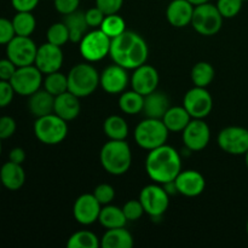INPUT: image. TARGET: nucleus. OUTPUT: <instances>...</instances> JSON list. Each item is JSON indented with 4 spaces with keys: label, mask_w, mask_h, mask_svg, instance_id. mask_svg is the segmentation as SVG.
Returning a JSON list of instances; mask_svg holds the SVG:
<instances>
[{
    "label": "nucleus",
    "mask_w": 248,
    "mask_h": 248,
    "mask_svg": "<svg viewBox=\"0 0 248 248\" xmlns=\"http://www.w3.org/2000/svg\"><path fill=\"white\" fill-rule=\"evenodd\" d=\"M109 56L115 64L133 70L147 63L149 47L140 34L125 31L111 39Z\"/></svg>",
    "instance_id": "nucleus-1"
},
{
    "label": "nucleus",
    "mask_w": 248,
    "mask_h": 248,
    "mask_svg": "<svg viewBox=\"0 0 248 248\" xmlns=\"http://www.w3.org/2000/svg\"><path fill=\"white\" fill-rule=\"evenodd\" d=\"M145 171L152 181L161 186L174 181L182 171L181 155L167 144L149 150L145 159Z\"/></svg>",
    "instance_id": "nucleus-2"
},
{
    "label": "nucleus",
    "mask_w": 248,
    "mask_h": 248,
    "mask_svg": "<svg viewBox=\"0 0 248 248\" xmlns=\"http://www.w3.org/2000/svg\"><path fill=\"white\" fill-rule=\"evenodd\" d=\"M102 167L113 176H123L132 164V152L127 142L109 140L99 153Z\"/></svg>",
    "instance_id": "nucleus-3"
},
{
    "label": "nucleus",
    "mask_w": 248,
    "mask_h": 248,
    "mask_svg": "<svg viewBox=\"0 0 248 248\" xmlns=\"http://www.w3.org/2000/svg\"><path fill=\"white\" fill-rule=\"evenodd\" d=\"M68 91L79 98L93 93L99 86V74L89 63H79L68 73Z\"/></svg>",
    "instance_id": "nucleus-4"
},
{
    "label": "nucleus",
    "mask_w": 248,
    "mask_h": 248,
    "mask_svg": "<svg viewBox=\"0 0 248 248\" xmlns=\"http://www.w3.org/2000/svg\"><path fill=\"white\" fill-rule=\"evenodd\" d=\"M170 131L161 119L145 118L135 128V140L142 149L153 150L166 144Z\"/></svg>",
    "instance_id": "nucleus-5"
},
{
    "label": "nucleus",
    "mask_w": 248,
    "mask_h": 248,
    "mask_svg": "<svg viewBox=\"0 0 248 248\" xmlns=\"http://www.w3.org/2000/svg\"><path fill=\"white\" fill-rule=\"evenodd\" d=\"M33 131L39 142L46 145H56L62 143L68 135L67 121L55 113L36 118Z\"/></svg>",
    "instance_id": "nucleus-6"
},
{
    "label": "nucleus",
    "mask_w": 248,
    "mask_h": 248,
    "mask_svg": "<svg viewBox=\"0 0 248 248\" xmlns=\"http://www.w3.org/2000/svg\"><path fill=\"white\" fill-rule=\"evenodd\" d=\"M223 19L224 17L220 15L217 6L208 1L194 7L191 26L200 35L212 36L222 29Z\"/></svg>",
    "instance_id": "nucleus-7"
},
{
    "label": "nucleus",
    "mask_w": 248,
    "mask_h": 248,
    "mask_svg": "<svg viewBox=\"0 0 248 248\" xmlns=\"http://www.w3.org/2000/svg\"><path fill=\"white\" fill-rule=\"evenodd\" d=\"M79 45L80 55L87 62H99L109 55L111 39L101 29L87 31Z\"/></svg>",
    "instance_id": "nucleus-8"
},
{
    "label": "nucleus",
    "mask_w": 248,
    "mask_h": 248,
    "mask_svg": "<svg viewBox=\"0 0 248 248\" xmlns=\"http://www.w3.org/2000/svg\"><path fill=\"white\" fill-rule=\"evenodd\" d=\"M140 201L144 208V212L154 219L161 217L167 211L170 195L161 184H149L140 190Z\"/></svg>",
    "instance_id": "nucleus-9"
},
{
    "label": "nucleus",
    "mask_w": 248,
    "mask_h": 248,
    "mask_svg": "<svg viewBox=\"0 0 248 248\" xmlns=\"http://www.w3.org/2000/svg\"><path fill=\"white\" fill-rule=\"evenodd\" d=\"M43 81V73L36 68L35 64L17 67L14 77L10 80L15 92L24 97H29L40 90Z\"/></svg>",
    "instance_id": "nucleus-10"
},
{
    "label": "nucleus",
    "mask_w": 248,
    "mask_h": 248,
    "mask_svg": "<svg viewBox=\"0 0 248 248\" xmlns=\"http://www.w3.org/2000/svg\"><path fill=\"white\" fill-rule=\"evenodd\" d=\"M218 147L230 155H245L248 150V130L241 126H228L217 137Z\"/></svg>",
    "instance_id": "nucleus-11"
},
{
    "label": "nucleus",
    "mask_w": 248,
    "mask_h": 248,
    "mask_svg": "<svg viewBox=\"0 0 248 248\" xmlns=\"http://www.w3.org/2000/svg\"><path fill=\"white\" fill-rule=\"evenodd\" d=\"M38 46L31 36L16 35L6 45V57L15 63L16 67L34 64Z\"/></svg>",
    "instance_id": "nucleus-12"
},
{
    "label": "nucleus",
    "mask_w": 248,
    "mask_h": 248,
    "mask_svg": "<svg viewBox=\"0 0 248 248\" xmlns=\"http://www.w3.org/2000/svg\"><path fill=\"white\" fill-rule=\"evenodd\" d=\"M183 107L193 119H205L212 111V96L206 87L195 86L184 96Z\"/></svg>",
    "instance_id": "nucleus-13"
},
{
    "label": "nucleus",
    "mask_w": 248,
    "mask_h": 248,
    "mask_svg": "<svg viewBox=\"0 0 248 248\" xmlns=\"http://www.w3.org/2000/svg\"><path fill=\"white\" fill-rule=\"evenodd\" d=\"M211 140L210 126L203 119H191L183 130V143L189 152H200L208 145Z\"/></svg>",
    "instance_id": "nucleus-14"
},
{
    "label": "nucleus",
    "mask_w": 248,
    "mask_h": 248,
    "mask_svg": "<svg viewBox=\"0 0 248 248\" xmlns=\"http://www.w3.org/2000/svg\"><path fill=\"white\" fill-rule=\"evenodd\" d=\"M102 205L93 194H82L75 200L73 206V216L81 225H91L99 218Z\"/></svg>",
    "instance_id": "nucleus-15"
},
{
    "label": "nucleus",
    "mask_w": 248,
    "mask_h": 248,
    "mask_svg": "<svg viewBox=\"0 0 248 248\" xmlns=\"http://www.w3.org/2000/svg\"><path fill=\"white\" fill-rule=\"evenodd\" d=\"M34 64L43 74L58 72L63 64V52L61 46L53 45L48 41L39 46Z\"/></svg>",
    "instance_id": "nucleus-16"
},
{
    "label": "nucleus",
    "mask_w": 248,
    "mask_h": 248,
    "mask_svg": "<svg viewBox=\"0 0 248 248\" xmlns=\"http://www.w3.org/2000/svg\"><path fill=\"white\" fill-rule=\"evenodd\" d=\"M128 81L130 78L127 69L115 63L107 67L102 74H99V86L109 94L123 93L127 87Z\"/></svg>",
    "instance_id": "nucleus-17"
},
{
    "label": "nucleus",
    "mask_w": 248,
    "mask_h": 248,
    "mask_svg": "<svg viewBox=\"0 0 248 248\" xmlns=\"http://www.w3.org/2000/svg\"><path fill=\"white\" fill-rule=\"evenodd\" d=\"M159 81L160 78L157 70L147 63L133 69V74L130 79L132 90L143 96L154 92L157 89Z\"/></svg>",
    "instance_id": "nucleus-18"
},
{
    "label": "nucleus",
    "mask_w": 248,
    "mask_h": 248,
    "mask_svg": "<svg viewBox=\"0 0 248 248\" xmlns=\"http://www.w3.org/2000/svg\"><path fill=\"white\" fill-rule=\"evenodd\" d=\"M177 193L186 198H196L205 190V177L196 170H186L179 172L174 179Z\"/></svg>",
    "instance_id": "nucleus-19"
},
{
    "label": "nucleus",
    "mask_w": 248,
    "mask_h": 248,
    "mask_svg": "<svg viewBox=\"0 0 248 248\" xmlns=\"http://www.w3.org/2000/svg\"><path fill=\"white\" fill-rule=\"evenodd\" d=\"M194 5L188 0H172L166 9V18L174 28H184L191 24Z\"/></svg>",
    "instance_id": "nucleus-20"
},
{
    "label": "nucleus",
    "mask_w": 248,
    "mask_h": 248,
    "mask_svg": "<svg viewBox=\"0 0 248 248\" xmlns=\"http://www.w3.org/2000/svg\"><path fill=\"white\" fill-rule=\"evenodd\" d=\"M79 97L73 94L72 92L65 91L63 93L55 97V107H53V113L62 118L63 120L72 121L78 118L80 114V101Z\"/></svg>",
    "instance_id": "nucleus-21"
},
{
    "label": "nucleus",
    "mask_w": 248,
    "mask_h": 248,
    "mask_svg": "<svg viewBox=\"0 0 248 248\" xmlns=\"http://www.w3.org/2000/svg\"><path fill=\"white\" fill-rule=\"evenodd\" d=\"M0 182L7 190H19L26 182V172L22 165L16 162L7 161L0 167Z\"/></svg>",
    "instance_id": "nucleus-22"
},
{
    "label": "nucleus",
    "mask_w": 248,
    "mask_h": 248,
    "mask_svg": "<svg viewBox=\"0 0 248 248\" xmlns=\"http://www.w3.org/2000/svg\"><path fill=\"white\" fill-rule=\"evenodd\" d=\"M170 108V99L166 93L155 90L152 93L144 96V106L142 113L145 118L161 119Z\"/></svg>",
    "instance_id": "nucleus-23"
},
{
    "label": "nucleus",
    "mask_w": 248,
    "mask_h": 248,
    "mask_svg": "<svg viewBox=\"0 0 248 248\" xmlns=\"http://www.w3.org/2000/svg\"><path fill=\"white\" fill-rule=\"evenodd\" d=\"M53 107H55V96H52L45 89L38 90L29 96L28 109L31 115L35 118L53 113Z\"/></svg>",
    "instance_id": "nucleus-24"
},
{
    "label": "nucleus",
    "mask_w": 248,
    "mask_h": 248,
    "mask_svg": "<svg viewBox=\"0 0 248 248\" xmlns=\"http://www.w3.org/2000/svg\"><path fill=\"white\" fill-rule=\"evenodd\" d=\"M132 246L133 237L125 227L107 229L101 239L102 248H131Z\"/></svg>",
    "instance_id": "nucleus-25"
},
{
    "label": "nucleus",
    "mask_w": 248,
    "mask_h": 248,
    "mask_svg": "<svg viewBox=\"0 0 248 248\" xmlns=\"http://www.w3.org/2000/svg\"><path fill=\"white\" fill-rule=\"evenodd\" d=\"M191 119L193 118L189 115V113L183 106H177L170 107L169 110L162 118V121H164L165 126L170 132H183V130L188 126Z\"/></svg>",
    "instance_id": "nucleus-26"
},
{
    "label": "nucleus",
    "mask_w": 248,
    "mask_h": 248,
    "mask_svg": "<svg viewBox=\"0 0 248 248\" xmlns=\"http://www.w3.org/2000/svg\"><path fill=\"white\" fill-rule=\"evenodd\" d=\"M63 22H64L68 31H69L70 41L72 43H80L85 34L87 33V28H89L86 17H85V12L77 10V11L72 12V14L65 15Z\"/></svg>",
    "instance_id": "nucleus-27"
},
{
    "label": "nucleus",
    "mask_w": 248,
    "mask_h": 248,
    "mask_svg": "<svg viewBox=\"0 0 248 248\" xmlns=\"http://www.w3.org/2000/svg\"><path fill=\"white\" fill-rule=\"evenodd\" d=\"M98 222L106 229H114V228L125 227L128 220L125 217V213H124L123 208L109 203V205H106L102 207L101 213H99Z\"/></svg>",
    "instance_id": "nucleus-28"
},
{
    "label": "nucleus",
    "mask_w": 248,
    "mask_h": 248,
    "mask_svg": "<svg viewBox=\"0 0 248 248\" xmlns=\"http://www.w3.org/2000/svg\"><path fill=\"white\" fill-rule=\"evenodd\" d=\"M104 135L109 140H124L128 136V125L120 115H110L103 123Z\"/></svg>",
    "instance_id": "nucleus-29"
},
{
    "label": "nucleus",
    "mask_w": 248,
    "mask_h": 248,
    "mask_svg": "<svg viewBox=\"0 0 248 248\" xmlns=\"http://www.w3.org/2000/svg\"><path fill=\"white\" fill-rule=\"evenodd\" d=\"M144 106V96L135 90L132 91H124L119 98V108L123 113L127 115H136L142 113Z\"/></svg>",
    "instance_id": "nucleus-30"
},
{
    "label": "nucleus",
    "mask_w": 248,
    "mask_h": 248,
    "mask_svg": "<svg viewBox=\"0 0 248 248\" xmlns=\"http://www.w3.org/2000/svg\"><path fill=\"white\" fill-rule=\"evenodd\" d=\"M11 21L16 35L31 36L35 31L36 19L31 12H16Z\"/></svg>",
    "instance_id": "nucleus-31"
},
{
    "label": "nucleus",
    "mask_w": 248,
    "mask_h": 248,
    "mask_svg": "<svg viewBox=\"0 0 248 248\" xmlns=\"http://www.w3.org/2000/svg\"><path fill=\"white\" fill-rule=\"evenodd\" d=\"M68 248H98L101 240L94 232L89 230H80L74 232L67 241Z\"/></svg>",
    "instance_id": "nucleus-32"
},
{
    "label": "nucleus",
    "mask_w": 248,
    "mask_h": 248,
    "mask_svg": "<svg viewBox=\"0 0 248 248\" xmlns=\"http://www.w3.org/2000/svg\"><path fill=\"white\" fill-rule=\"evenodd\" d=\"M191 80L199 87H207L215 79V68L208 62H199L191 69Z\"/></svg>",
    "instance_id": "nucleus-33"
},
{
    "label": "nucleus",
    "mask_w": 248,
    "mask_h": 248,
    "mask_svg": "<svg viewBox=\"0 0 248 248\" xmlns=\"http://www.w3.org/2000/svg\"><path fill=\"white\" fill-rule=\"evenodd\" d=\"M44 89L50 92L52 96H58L63 92L68 91V78L60 70L55 73L46 74V78L43 81Z\"/></svg>",
    "instance_id": "nucleus-34"
},
{
    "label": "nucleus",
    "mask_w": 248,
    "mask_h": 248,
    "mask_svg": "<svg viewBox=\"0 0 248 248\" xmlns=\"http://www.w3.org/2000/svg\"><path fill=\"white\" fill-rule=\"evenodd\" d=\"M99 29H101L103 33H106L109 38L114 39L126 31V22L125 19L121 16H119L118 14L107 15V16L104 17Z\"/></svg>",
    "instance_id": "nucleus-35"
},
{
    "label": "nucleus",
    "mask_w": 248,
    "mask_h": 248,
    "mask_svg": "<svg viewBox=\"0 0 248 248\" xmlns=\"http://www.w3.org/2000/svg\"><path fill=\"white\" fill-rule=\"evenodd\" d=\"M46 39H47L48 43L61 46V47L65 45L68 41H70L69 31H68L64 22H57V23L51 24L46 31Z\"/></svg>",
    "instance_id": "nucleus-36"
},
{
    "label": "nucleus",
    "mask_w": 248,
    "mask_h": 248,
    "mask_svg": "<svg viewBox=\"0 0 248 248\" xmlns=\"http://www.w3.org/2000/svg\"><path fill=\"white\" fill-rule=\"evenodd\" d=\"M244 0H217V9L224 18H234L240 14Z\"/></svg>",
    "instance_id": "nucleus-37"
},
{
    "label": "nucleus",
    "mask_w": 248,
    "mask_h": 248,
    "mask_svg": "<svg viewBox=\"0 0 248 248\" xmlns=\"http://www.w3.org/2000/svg\"><path fill=\"white\" fill-rule=\"evenodd\" d=\"M94 198L98 200V202L101 203L102 206L109 205V203L113 202L114 198H115V190H114L113 186L110 184H99L94 188L93 193Z\"/></svg>",
    "instance_id": "nucleus-38"
},
{
    "label": "nucleus",
    "mask_w": 248,
    "mask_h": 248,
    "mask_svg": "<svg viewBox=\"0 0 248 248\" xmlns=\"http://www.w3.org/2000/svg\"><path fill=\"white\" fill-rule=\"evenodd\" d=\"M123 211L125 213V217L127 218L128 222H135L142 218L144 215V208L140 203V199L138 200H130L123 206Z\"/></svg>",
    "instance_id": "nucleus-39"
},
{
    "label": "nucleus",
    "mask_w": 248,
    "mask_h": 248,
    "mask_svg": "<svg viewBox=\"0 0 248 248\" xmlns=\"http://www.w3.org/2000/svg\"><path fill=\"white\" fill-rule=\"evenodd\" d=\"M17 124L14 118L11 116H0V140H7L12 137L16 132Z\"/></svg>",
    "instance_id": "nucleus-40"
},
{
    "label": "nucleus",
    "mask_w": 248,
    "mask_h": 248,
    "mask_svg": "<svg viewBox=\"0 0 248 248\" xmlns=\"http://www.w3.org/2000/svg\"><path fill=\"white\" fill-rule=\"evenodd\" d=\"M16 36L14 24L10 19L0 17V45H7Z\"/></svg>",
    "instance_id": "nucleus-41"
},
{
    "label": "nucleus",
    "mask_w": 248,
    "mask_h": 248,
    "mask_svg": "<svg viewBox=\"0 0 248 248\" xmlns=\"http://www.w3.org/2000/svg\"><path fill=\"white\" fill-rule=\"evenodd\" d=\"M16 94L11 82L6 80H0V108H6L10 106Z\"/></svg>",
    "instance_id": "nucleus-42"
},
{
    "label": "nucleus",
    "mask_w": 248,
    "mask_h": 248,
    "mask_svg": "<svg viewBox=\"0 0 248 248\" xmlns=\"http://www.w3.org/2000/svg\"><path fill=\"white\" fill-rule=\"evenodd\" d=\"M124 5V0H96V6L104 12V15L118 14Z\"/></svg>",
    "instance_id": "nucleus-43"
},
{
    "label": "nucleus",
    "mask_w": 248,
    "mask_h": 248,
    "mask_svg": "<svg viewBox=\"0 0 248 248\" xmlns=\"http://www.w3.org/2000/svg\"><path fill=\"white\" fill-rule=\"evenodd\" d=\"M85 17H86V22L89 27H91V28H99L106 15H104V12L101 9L94 6L85 12Z\"/></svg>",
    "instance_id": "nucleus-44"
},
{
    "label": "nucleus",
    "mask_w": 248,
    "mask_h": 248,
    "mask_svg": "<svg viewBox=\"0 0 248 248\" xmlns=\"http://www.w3.org/2000/svg\"><path fill=\"white\" fill-rule=\"evenodd\" d=\"M79 4L80 0H53L56 11L60 12L63 16L77 11L78 7H79Z\"/></svg>",
    "instance_id": "nucleus-45"
},
{
    "label": "nucleus",
    "mask_w": 248,
    "mask_h": 248,
    "mask_svg": "<svg viewBox=\"0 0 248 248\" xmlns=\"http://www.w3.org/2000/svg\"><path fill=\"white\" fill-rule=\"evenodd\" d=\"M16 69L17 67L15 65V63L12 61H10L7 57L0 60V80L10 81L11 78L14 77Z\"/></svg>",
    "instance_id": "nucleus-46"
},
{
    "label": "nucleus",
    "mask_w": 248,
    "mask_h": 248,
    "mask_svg": "<svg viewBox=\"0 0 248 248\" xmlns=\"http://www.w3.org/2000/svg\"><path fill=\"white\" fill-rule=\"evenodd\" d=\"M40 0H11V5L16 12H31L38 6Z\"/></svg>",
    "instance_id": "nucleus-47"
},
{
    "label": "nucleus",
    "mask_w": 248,
    "mask_h": 248,
    "mask_svg": "<svg viewBox=\"0 0 248 248\" xmlns=\"http://www.w3.org/2000/svg\"><path fill=\"white\" fill-rule=\"evenodd\" d=\"M9 160L12 162H16V164L22 165L24 162V160H26V152L22 148H14V149L10 150Z\"/></svg>",
    "instance_id": "nucleus-48"
},
{
    "label": "nucleus",
    "mask_w": 248,
    "mask_h": 248,
    "mask_svg": "<svg viewBox=\"0 0 248 248\" xmlns=\"http://www.w3.org/2000/svg\"><path fill=\"white\" fill-rule=\"evenodd\" d=\"M188 1H190L191 4L194 5V6H196V5H200V4H205V2H208L210 0H188Z\"/></svg>",
    "instance_id": "nucleus-49"
},
{
    "label": "nucleus",
    "mask_w": 248,
    "mask_h": 248,
    "mask_svg": "<svg viewBox=\"0 0 248 248\" xmlns=\"http://www.w3.org/2000/svg\"><path fill=\"white\" fill-rule=\"evenodd\" d=\"M245 162H246V167L248 169V150L246 152V154H245Z\"/></svg>",
    "instance_id": "nucleus-50"
},
{
    "label": "nucleus",
    "mask_w": 248,
    "mask_h": 248,
    "mask_svg": "<svg viewBox=\"0 0 248 248\" xmlns=\"http://www.w3.org/2000/svg\"><path fill=\"white\" fill-rule=\"evenodd\" d=\"M1 152H2V145H1V140H0V155H1Z\"/></svg>",
    "instance_id": "nucleus-51"
},
{
    "label": "nucleus",
    "mask_w": 248,
    "mask_h": 248,
    "mask_svg": "<svg viewBox=\"0 0 248 248\" xmlns=\"http://www.w3.org/2000/svg\"><path fill=\"white\" fill-rule=\"evenodd\" d=\"M246 232H247V236H248V220H247V223H246Z\"/></svg>",
    "instance_id": "nucleus-52"
},
{
    "label": "nucleus",
    "mask_w": 248,
    "mask_h": 248,
    "mask_svg": "<svg viewBox=\"0 0 248 248\" xmlns=\"http://www.w3.org/2000/svg\"><path fill=\"white\" fill-rule=\"evenodd\" d=\"M1 186H1V182H0V189H1Z\"/></svg>",
    "instance_id": "nucleus-53"
}]
</instances>
